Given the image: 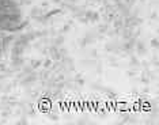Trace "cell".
Segmentation results:
<instances>
[{"instance_id": "obj_2", "label": "cell", "mask_w": 159, "mask_h": 125, "mask_svg": "<svg viewBox=\"0 0 159 125\" xmlns=\"http://www.w3.org/2000/svg\"><path fill=\"white\" fill-rule=\"evenodd\" d=\"M0 51H2V44H0Z\"/></svg>"}, {"instance_id": "obj_1", "label": "cell", "mask_w": 159, "mask_h": 125, "mask_svg": "<svg viewBox=\"0 0 159 125\" xmlns=\"http://www.w3.org/2000/svg\"><path fill=\"white\" fill-rule=\"evenodd\" d=\"M25 25L23 14L14 0H0V29L16 31Z\"/></svg>"}]
</instances>
